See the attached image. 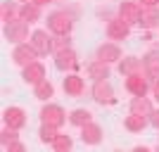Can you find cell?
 <instances>
[{"instance_id": "1", "label": "cell", "mask_w": 159, "mask_h": 152, "mask_svg": "<svg viewBox=\"0 0 159 152\" xmlns=\"http://www.w3.org/2000/svg\"><path fill=\"white\" fill-rule=\"evenodd\" d=\"M48 31L52 33V36H62V33H71L74 29V17L66 10H55V12L48 14Z\"/></svg>"}, {"instance_id": "2", "label": "cell", "mask_w": 159, "mask_h": 152, "mask_svg": "<svg viewBox=\"0 0 159 152\" xmlns=\"http://www.w3.org/2000/svg\"><path fill=\"white\" fill-rule=\"evenodd\" d=\"M2 33H5V40H7V43H12V45L26 43V40L31 38V36H29V21H24V19L7 21L5 29H2Z\"/></svg>"}, {"instance_id": "3", "label": "cell", "mask_w": 159, "mask_h": 152, "mask_svg": "<svg viewBox=\"0 0 159 152\" xmlns=\"http://www.w3.org/2000/svg\"><path fill=\"white\" fill-rule=\"evenodd\" d=\"M66 119H69V114L64 112V107H62V105L48 102V105H43V109H40V121H43V124H50V126L62 128V126L66 124Z\"/></svg>"}, {"instance_id": "4", "label": "cell", "mask_w": 159, "mask_h": 152, "mask_svg": "<svg viewBox=\"0 0 159 152\" xmlns=\"http://www.w3.org/2000/svg\"><path fill=\"white\" fill-rule=\"evenodd\" d=\"M33 48H36V53L40 57H48V55H52V33L48 31V29H33L31 31V38H29Z\"/></svg>"}, {"instance_id": "5", "label": "cell", "mask_w": 159, "mask_h": 152, "mask_svg": "<svg viewBox=\"0 0 159 152\" xmlns=\"http://www.w3.org/2000/svg\"><path fill=\"white\" fill-rule=\"evenodd\" d=\"M90 98L98 102V105H114L116 98H114V88L109 81H93V88H90Z\"/></svg>"}, {"instance_id": "6", "label": "cell", "mask_w": 159, "mask_h": 152, "mask_svg": "<svg viewBox=\"0 0 159 152\" xmlns=\"http://www.w3.org/2000/svg\"><path fill=\"white\" fill-rule=\"evenodd\" d=\"M55 69H60V71H74V69H79V55L74 48H64V50H57L55 53Z\"/></svg>"}, {"instance_id": "7", "label": "cell", "mask_w": 159, "mask_h": 152, "mask_svg": "<svg viewBox=\"0 0 159 152\" xmlns=\"http://www.w3.org/2000/svg\"><path fill=\"white\" fill-rule=\"evenodd\" d=\"M40 55L36 53V48L31 45V43H19V45H14V50H12V62L17 67H29L31 62H36Z\"/></svg>"}, {"instance_id": "8", "label": "cell", "mask_w": 159, "mask_h": 152, "mask_svg": "<svg viewBox=\"0 0 159 152\" xmlns=\"http://www.w3.org/2000/svg\"><path fill=\"white\" fill-rule=\"evenodd\" d=\"M105 33H107L109 40H126L128 36H131V24L124 21L121 17H112V19L107 21Z\"/></svg>"}, {"instance_id": "9", "label": "cell", "mask_w": 159, "mask_h": 152, "mask_svg": "<svg viewBox=\"0 0 159 152\" xmlns=\"http://www.w3.org/2000/svg\"><path fill=\"white\" fill-rule=\"evenodd\" d=\"M2 121H5V126H10V128H17V131H21L24 126H26V109L24 107H5V112H2Z\"/></svg>"}, {"instance_id": "10", "label": "cell", "mask_w": 159, "mask_h": 152, "mask_svg": "<svg viewBox=\"0 0 159 152\" xmlns=\"http://www.w3.org/2000/svg\"><path fill=\"white\" fill-rule=\"evenodd\" d=\"M21 81L26 86H38L40 81H45V64L36 60L29 67H21Z\"/></svg>"}, {"instance_id": "11", "label": "cell", "mask_w": 159, "mask_h": 152, "mask_svg": "<svg viewBox=\"0 0 159 152\" xmlns=\"http://www.w3.org/2000/svg\"><path fill=\"white\" fill-rule=\"evenodd\" d=\"M95 57L102 60V62H107V64H114V62H119L121 57H124V53H121V48H119L116 40H105V43L98 48Z\"/></svg>"}, {"instance_id": "12", "label": "cell", "mask_w": 159, "mask_h": 152, "mask_svg": "<svg viewBox=\"0 0 159 152\" xmlns=\"http://www.w3.org/2000/svg\"><path fill=\"white\" fill-rule=\"evenodd\" d=\"M126 90L131 93L133 98H135V95H147V93H150V79L145 76V71L126 76Z\"/></svg>"}, {"instance_id": "13", "label": "cell", "mask_w": 159, "mask_h": 152, "mask_svg": "<svg viewBox=\"0 0 159 152\" xmlns=\"http://www.w3.org/2000/svg\"><path fill=\"white\" fill-rule=\"evenodd\" d=\"M62 88H64V95L66 98H81L86 93V81L81 79L79 74H66L64 81H62Z\"/></svg>"}, {"instance_id": "14", "label": "cell", "mask_w": 159, "mask_h": 152, "mask_svg": "<svg viewBox=\"0 0 159 152\" xmlns=\"http://www.w3.org/2000/svg\"><path fill=\"white\" fill-rule=\"evenodd\" d=\"M119 17L128 24H140V17H143V5L140 2H133V0H124L119 5Z\"/></svg>"}, {"instance_id": "15", "label": "cell", "mask_w": 159, "mask_h": 152, "mask_svg": "<svg viewBox=\"0 0 159 152\" xmlns=\"http://www.w3.org/2000/svg\"><path fill=\"white\" fill-rule=\"evenodd\" d=\"M143 71L150 81L159 79V48H152L143 55Z\"/></svg>"}, {"instance_id": "16", "label": "cell", "mask_w": 159, "mask_h": 152, "mask_svg": "<svg viewBox=\"0 0 159 152\" xmlns=\"http://www.w3.org/2000/svg\"><path fill=\"white\" fill-rule=\"evenodd\" d=\"M102 126L95 124V121H88L86 126H81V140L86 145H100L102 143Z\"/></svg>"}, {"instance_id": "17", "label": "cell", "mask_w": 159, "mask_h": 152, "mask_svg": "<svg viewBox=\"0 0 159 152\" xmlns=\"http://www.w3.org/2000/svg\"><path fill=\"white\" fill-rule=\"evenodd\" d=\"M116 71H119L124 79H126V76H131V74L143 71V57H133V55L121 57V60L116 62Z\"/></svg>"}, {"instance_id": "18", "label": "cell", "mask_w": 159, "mask_h": 152, "mask_svg": "<svg viewBox=\"0 0 159 152\" xmlns=\"http://www.w3.org/2000/svg\"><path fill=\"white\" fill-rule=\"evenodd\" d=\"M86 71H88V79H93V81H105V79H109L112 69H109V64H107V62H102V60H98V57H95V60L86 67Z\"/></svg>"}, {"instance_id": "19", "label": "cell", "mask_w": 159, "mask_h": 152, "mask_svg": "<svg viewBox=\"0 0 159 152\" xmlns=\"http://www.w3.org/2000/svg\"><path fill=\"white\" fill-rule=\"evenodd\" d=\"M147 126H150V119L143 117V114H135V112H131L126 119H124V128L131 131V133H143Z\"/></svg>"}, {"instance_id": "20", "label": "cell", "mask_w": 159, "mask_h": 152, "mask_svg": "<svg viewBox=\"0 0 159 152\" xmlns=\"http://www.w3.org/2000/svg\"><path fill=\"white\" fill-rule=\"evenodd\" d=\"M40 10L43 7L36 5V2H21L19 5V19L29 21V24H36V21H40V14H43Z\"/></svg>"}, {"instance_id": "21", "label": "cell", "mask_w": 159, "mask_h": 152, "mask_svg": "<svg viewBox=\"0 0 159 152\" xmlns=\"http://www.w3.org/2000/svg\"><path fill=\"white\" fill-rule=\"evenodd\" d=\"M138 26L152 31V29L159 26V7H143V17H140Z\"/></svg>"}, {"instance_id": "22", "label": "cell", "mask_w": 159, "mask_h": 152, "mask_svg": "<svg viewBox=\"0 0 159 152\" xmlns=\"http://www.w3.org/2000/svg\"><path fill=\"white\" fill-rule=\"evenodd\" d=\"M0 19H2V24L19 19V5H17V0H2L0 2Z\"/></svg>"}, {"instance_id": "23", "label": "cell", "mask_w": 159, "mask_h": 152, "mask_svg": "<svg viewBox=\"0 0 159 152\" xmlns=\"http://www.w3.org/2000/svg\"><path fill=\"white\" fill-rule=\"evenodd\" d=\"M154 107L152 102H150V98L147 95H135V98L131 100V112L135 114H143V117H150V112H152Z\"/></svg>"}, {"instance_id": "24", "label": "cell", "mask_w": 159, "mask_h": 152, "mask_svg": "<svg viewBox=\"0 0 159 152\" xmlns=\"http://www.w3.org/2000/svg\"><path fill=\"white\" fill-rule=\"evenodd\" d=\"M55 95V86L50 81H40L38 86H33V98L36 100H43V102H50V98Z\"/></svg>"}, {"instance_id": "25", "label": "cell", "mask_w": 159, "mask_h": 152, "mask_svg": "<svg viewBox=\"0 0 159 152\" xmlns=\"http://www.w3.org/2000/svg\"><path fill=\"white\" fill-rule=\"evenodd\" d=\"M88 121H93V114L88 112V109H83V107H79V109H71V112H69V124L76 126V128L86 126Z\"/></svg>"}, {"instance_id": "26", "label": "cell", "mask_w": 159, "mask_h": 152, "mask_svg": "<svg viewBox=\"0 0 159 152\" xmlns=\"http://www.w3.org/2000/svg\"><path fill=\"white\" fill-rule=\"evenodd\" d=\"M50 147H52L55 152H69L74 147V138H71V136H66V133H57V138L52 140V145H50Z\"/></svg>"}, {"instance_id": "27", "label": "cell", "mask_w": 159, "mask_h": 152, "mask_svg": "<svg viewBox=\"0 0 159 152\" xmlns=\"http://www.w3.org/2000/svg\"><path fill=\"white\" fill-rule=\"evenodd\" d=\"M57 133H60V128L57 126H50V124H43L38 131V138L40 143H45V145H52V140L57 138Z\"/></svg>"}, {"instance_id": "28", "label": "cell", "mask_w": 159, "mask_h": 152, "mask_svg": "<svg viewBox=\"0 0 159 152\" xmlns=\"http://www.w3.org/2000/svg\"><path fill=\"white\" fill-rule=\"evenodd\" d=\"M64 48H71V33H62V36H52V50H64ZM52 53V55H55Z\"/></svg>"}, {"instance_id": "29", "label": "cell", "mask_w": 159, "mask_h": 152, "mask_svg": "<svg viewBox=\"0 0 159 152\" xmlns=\"http://www.w3.org/2000/svg\"><path fill=\"white\" fill-rule=\"evenodd\" d=\"M17 138H19V131H17V128H10V126H5V128H2V133H0V145L7 147L12 140H17Z\"/></svg>"}, {"instance_id": "30", "label": "cell", "mask_w": 159, "mask_h": 152, "mask_svg": "<svg viewBox=\"0 0 159 152\" xmlns=\"http://www.w3.org/2000/svg\"><path fill=\"white\" fill-rule=\"evenodd\" d=\"M5 150H7V152H26V145H24V143L17 138V140H12V143H10Z\"/></svg>"}, {"instance_id": "31", "label": "cell", "mask_w": 159, "mask_h": 152, "mask_svg": "<svg viewBox=\"0 0 159 152\" xmlns=\"http://www.w3.org/2000/svg\"><path fill=\"white\" fill-rule=\"evenodd\" d=\"M147 119H150V126H154V128L159 131V109H157V107L150 112V117H147Z\"/></svg>"}, {"instance_id": "32", "label": "cell", "mask_w": 159, "mask_h": 152, "mask_svg": "<svg viewBox=\"0 0 159 152\" xmlns=\"http://www.w3.org/2000/svg\"><path fill=\"white\" fill-rule=\"evenodd\" d=\"M143 7H159V0H138Z\"/></svg>"}, {"instance_id": "33", "label": "cell", "mask_w": 159, "mask_h": 152, "mask_svg": "<svg viewBox=\"0 0 159 152\" xmlns=\"http://www.w3.org/2000/svg\"><path fill=\"white\" fill-rule=\"evenodd\" d=\"M152 95H154V100L159 102V79H157V81H152Z\"/></svg>"}, {"instance_id": "34", "label": "cell", "mask_w": 159, "mask_h": 152, "mask_svg": "<svg viewBox=\"0 0 159 152\" xmlns=\"http://www.w3.org/2000/svg\"><path fill=\"white\" fill-rule=\"evenodd\" d=\"M31 2H36V5L43 7V5H48V2H52V0H31Z\"/></svg>"}, {"instance_id": "35", "label": "cell", "mask_w": 159, "mask_h": 152, "mask_svg": "<svg viewBox=\"0 0 159 152\" xmlns=\"http://www.w3.org/2000/svg\"><path fill=\"white\" fill-rule=\"evenodd\" d=\"M17 2H31V0H17Z\"/></svg>"}]
</instances>
